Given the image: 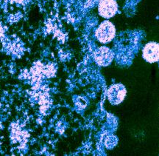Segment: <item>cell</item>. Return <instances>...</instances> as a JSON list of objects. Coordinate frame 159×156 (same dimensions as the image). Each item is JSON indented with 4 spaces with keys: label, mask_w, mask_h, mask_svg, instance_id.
I'll return each mask as SVG.
<instances>
[{
    "label": "cell",
    "mask_w": 159,
    "mask_h": 156,
    "mask_svg": "<svg viewBox=\"0 0 159 156\" xmlns=\"http://www.w3.org/2000/svg\"><path fill=\"white\" fill-rule=\"evenodd\" d=\"M126 93L127 91L124 85L122 84H115L109 87L107 92V96L111 104L117 105L122 102L126 96Z\"/></svg>",
    "instance_id": "cell-2"
},
{
    "label": "cell",
    "mask_w": 159,
    "mask_h": 156,
    "mask_svg": "<svg viewBox=\"0 0 159 156\" xmlns=\"http://www.w3.org/2000/svg\"><path fill=\"white\" fill-rule=\"evenodd\" d=\"M114 53L107 47H100L94 52V59L99 66H108L114 59Z\"/></svg>",
    "instance_id": "cell-4"
},
{
    "label": "cell",
    "mask_w": 159,
    "mask_h": 156,
    "mask_svg": "<svg viewBox=\"0 0 159 156\" xmlns=\"http://www.w3.org/2000/svg\"><path fill=\"white\" fill-rule=\"evenodd\" d=\"M142 57L149 63L159 61V44L151 41L144 46L142 51Z\"/></svg>",
    "instance_id": "cell-5"
},
{
    "label": "cell",
    "mask_w": 159,
    "mask_h": 156,
    "mask_svg": "<svg viewBox=\"0 0 159 156\" xmlns=\"http://www.w3.org/2000/svg\"><path fill=\"white\" fill-rule=\"evenodd\" d=\"M118 11L116 0H99L98 5L99 14L105 19L113 17Z\"/></svg>",
    "instance_id": "cell-3"
},
{
    "label": "cell",
    "mask_w": 159,
    "mask_h": 156,
    "mask_svg": "<svg viewBox=\"0 0 159 156\" xmlns=\"http://www.w3.org/2000/svg\"><path fill=\"white\" fill-rule=\"evenodd\" d=\"M12 1H14V2H19V3H21V2H22V1H23V0H12Z\"/></svg>",
    "instance_id": "cell-6"
},
{
    "label": "cell",
    "mask_w": 159,
    "mask_h": 156,
    "mask_svg": "<svg viewBox=\"0 0 159 156\" xmlns=\"http://www.w3.org/2000/svg\"><path fill=\"white\" fill-rule=\"evenodd\" d=\"M116 35V29L111 22L105 21L99 25L97 29L95 36L99 41L106 44L112 41Z\"/></svg>",
    "instance_id": "cell-1"
}]
</instances>
